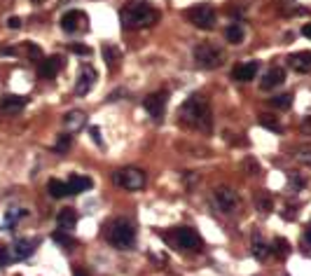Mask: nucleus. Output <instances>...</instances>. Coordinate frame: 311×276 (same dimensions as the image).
Segmentation results:
<instances>
[{"mask_svg": "<svg viewBox=\"0 0 311 276\" xmlns=\"http://www.w3.org/2000/svg\"><path fill=\"white\" fill-rule=\"evenodd\" d=\"M180 122L187 124L189 129L211 131L213 120H211V105H208L206 96H202V94L189 96L183 103V108H180Z\"/></svg>", "mask_w": 311, "mask_h": 276, "instance_id": "1", "label": "nucleus"}, {"mask_svg": "<svg viewBox=\"0 0 311 276\" xmlns=\"http://www.w3.org/2000/svg\"><path fill=\"white\" fill-rule=\"evenodd\" d=\"M157 19H159V14L147 3H127L122 7V12H120L122 28H127V31H138V28L154 26Z\"/></svg>", "mask_w": 311, "mask_h": 276, "instance_id": "2", "label": "nucleus"}, {"mask_svg": "<svg viewBox=\"0 0 311 276\" xmlns=\"http://www.w3.org/2000/svg\"><path fill=\"white\" fill-rule=\"evenodd\" d=\"M105 236H108V241L115 248H120V251H124V248H131L136 241V229L134 225L129 220H124V218H117V220H112L108 225V232H105Z\"/></svg>", "mask_w": 311, "mask_h": 276, "instance_id": "3", "label": "nucleus"}, {"mask_svg": "<svg viewBox=\"0 0 311 276\" xmlns=\"http://www.w3.org/2000/svg\"><path fill=\"white\" fill-rule=\"evenodd\" d=\"M112 180H115L117 187L136 192V190H143V187H145L147 176H145V171H140L136 166H127V169H120V171L112 173Z\"/></svg>", "mask_w": 311, "mask_h": 276, "instance_id": "4", "label": "nucleus"}, {"mask_svg": "<svg viewBox=\"0 0 311 276\" xmlns=\"http://www.w3.org/2000/svg\"><path fill=\"white\" fill-rule=\"evenodd\" d=\"M195 61L199 68H206V70H213V68H220L225 63V52L218 49L211 43H202L195 47Z\"/></svg>", "mask_w": 311, "mask_h": 276, "instance_id": "5", "label": "nucleus"}, {"mask_svg": "<svg viewBox=\"0 0 311 276\" xmlns=\"http://www.w3.org/2000/svg\"><path fill=\"white\" fill-rule=\"evenodd\" d=\"M187 21L197 28H202V31H213L215 26V10L211 5H195L189 7L187 12H185Z\"/></svg>", "mask_w": 311, "mask_h": 276, "instance_id": "6", "label": "nucleus"}, {"mask_svg": "<svg viewBox=\"0 0 311 276\" xmlns=\"http://www.w3.org/2000/svg\"><path fill=\"white\" fill-rule=\"evenodd\" d=\"M213 199L218 204V209L222 213H234L239 209V194L232 190V187H215L213 190Z\"/></svg>", "mask_w": 311, "mask_h": 276, "instance_id": "7", "label": "nucleus"}, {"mask_svg": "<svg viewBox=\"0 0 311 276\" xmlns=\"http://www.w3.org/2000/svg\"><path fill=\"white\" fill-rule=\"evenodd\" d=\"M166 101H169V92H166V89H159V92L150 94V96H147L145 101H143V105H145V110L150 112V117L159 122V120L164 117Z\"/></svg>", "mask_w": 311, "mask_h": 276, "instance_id": "8", "label": "nucleus"}, {"mask_svg": "<svg viewBox=\"0 0 311 276\" xmlns=\"http://www.w3.org/2000/svg\"><path fill=\"white\" fill-rule=\"evenodd\" d=\"M94 82H96V70L94 68H82V73H80L77 82H75V94L87 96L94 89Z\"/></svg>", "mask_w": 311, "mask_h": 276, "instance_id": "9", "label": "nucleus"}, {"mask_svg": "<svg viewBox=\"0 0 311 276\" xmlns=\"http://www.w3.org/2000/svg\"><path fill=\"white\" fill-rule=\"evenodd\" d=\"M176 241L180 248H189V251H197L199 246H202V239H199V234L195 229L189 227H180L176 229Z\"/></svg>", "mask_w": 311, "mask_h": 276, "instance_id": "10", "label": "nucleus"}, {"mask_svg": "<svg viewBox=\"0 0 311 276\" xmlns=\"http://www.w3.org/2000/svg\"><path fill=\"white\" fill-rule=\"evenodd\" d=\"M257 70H260V63H257V61L239 63V66L232 70V80H237V82H250V80H255Z\"/></svg>", "mask_w": 311, "mask_h": 276, "instance_id": "11", "label": "nucleus"}, {"mask_svg": "<svg viewBox=\"0 0 311 276\" xmlns=\"http://www.w3.org/2000/svg\"><path fill=\"white\" fill-rule=\"evenodd\" d=\"M82 24H87V14L80 12V10H70V12L63 14L61 19V28L66 33H75L82 28Z\"/></svg>", "mask_w": 311, "mask_h": 276, "instance_id": "12", "label": "nucleus"}, {"mask_svg": "<svg viewBox=\"0 0 311 276\" xmlns=\"http://www.w3.org/2000/svg\"><path fill=\"white\" fill-rule=\"evenodd\" d=\"M283 80H286V73H283V68L274 66V68H269L267 73H264L262 82H260V87H262L264 92H271L274 87H281L283 85Z\"/></svg>", "mask_w": 311, "mask_h": 276, "instance_id": "13", "label": "nucleus"}, {"mask_svg": "<svg viewBox=\"0 0 311 276\" xmlns=\"http://www.w3.org/2000/svg\"><path fill=\"white\" fill-rule=\"evenodd\" d=\"M61 68H63L61 56H49V59H45V61L40 63V77H45V80H54Z\"/></svg>", "mask_w": 311, "mask_h": 276, "instance_id": "14", "label": "nucleus"}, {"mask_svg": "<svg viewBox=\"0 0 311 276\" xmlns=\"http://www.w3.org/2000/svg\"><path fill=\"white\" fill-rule=\"evenodd\" d=\"M290 68L295 73H309L311 70V52H295L290 59H288Z\"/></svg>", "mask_w": 311, "mask_h": 276, "instance_id": "15", "label": "nucleus"}, {"mask_svg": "<svg viewBox=\"0 0 311 276\" xmlns=\"http://www.w3.org/2000/svg\"><path fill=\"white\" fill-rule=\"evenodd\" d=\"M68 187V194H82L92 187V178H87V176H70L66 183Z\"/></svg>", "mask_w": 311, "mask_h": 276, "instance_id": "16", "label": "nucleus"}, {"mask_svg": "<svg viewBox=\"0 0 311 276\" xmlns=\"http://www.w3.org/2000/svg\"><path fill=\"white\" fill-rule=\"evenodd\" d=\"M85 122H87V115H85V112H80V110H70V112H66V115H63V124H66L68 131L82 129V127H85Z\"/></svg>", "mask_w": 311, "mask_h": 276, "instance_id": "17", "label": "nucleus"}, {"mask_svg": "<svg viewBox=\"0 0 311 276\" xmlns=\"http://www.w3.org/2000/svg\"><path fill=\"white\" fill-rule=\"evenodd\" d=\"M26 105L24 96H3L0 98V112H17Z\"/></svg>", "mask_w": 311, "mask_h": 276, "instance_id": "18", "label": "nucleus"}, {"mask_svg": "<svg viewBox=\"0 0 311 276\" xmlns=\"http://www.w3.org/2000/svg\"><path fill=\"white\" fill-rule=\"evenodd\" d=\"M33 246H35V241H28V239L17 241V244H14V248H12V258H17V260L28 258V255L33 253Z\"/></svg>", "mask_w": 311, "mask_h": 276, "instance_id": "19", "label": "nucleus"}, {"mask_svg": "<svg viewBox=\"0 0 311 276\" xmlns=\"http://www.w3.org/2000/svg\"><path fill=\"white\" fill-rule=\"evenodd\" d=\"M56 220H59V227L61 229H73L77 225V213H75V209H63Z\"/></svg>", "mask_w": 311, "mask_h": 276, "instance_id": "20", "label": "nucleus"}, {"mask_svg": "<svg viewBox=\"0 0 311 276\" xmlns=\"http://www.w3.org/2000/svg\"><path fill=\"white\" fill-rule=\"evenodd\" d=\"M120 49L117 47H112V45H103V59H105V63H108V68L110 70H115L117 68V61H120Z\"/></svg>", "mask_w": 311, "mask_h": 276, "instance_id": "21", "label": "nucleus"}, {"mask_svg": "<svg viewBox=\"0 0 311 276\" xmlns=\"http://www.w3.org/2000/svg\"><path fill=\"white\" fill-rule=\"evenodd\" d=\"M271 253V248H269L267 244H264V239L257 234V236H253V255H255L257 260H264Z\"/></svg>", "mask_w": 311, "mask_h": 276, "instance_id": "22", "label": "nucleus"}, {"mask_svg": "<svg viewBox=\"0 0 311 276\" xmlns=\"http://www.w3.org/2000/svg\"><path fill=\"white\" fill-rule=\"evenodd\" d=\"M225 37H227V43H232V45H241L244 43V37H246V33H244V28L239 24H232L229 28L225 31Z\"/></svg>", "mask_w": 311, "mask_h": 276, "instance_id": "23", "label": "nucleus"}, {"mask_svg": "<svg viewBox=\"0 0 311 276\" xmlns=\"http://www.w3.org/2000/svg\"><path fill=\"white\" fill-rule=\"evenodd\" d=\"M47 192L54 199H61V196H66L68 194V187H66V183H61V180H56V178H52L47 183Z\"/></svg>", "mask_w": 311, "mask_h": 276, "instance_id": "24", "label": "nucleus"}, {"mask_svg": "<svg viewBox=\"0 0 311 276\" xmlns=\"http://www.w3.org/2000/svg\"><path fill=\"white\" fill-rule=\"evenodd\" d=\"M269 103L274 105V108H279V110H286V108L293 105V96H290V94H281V96L269 98Z\"/></svg>", "mask_w": 311, "mask_h": 276, "instance_id": "25", "label": "nucleus"}, {"mask_svg": "<svg viewBox=\"0 0 311 276\" xmlns=\"http://www.w3.org/2000/svg\"><path fill=\"white\" fill-rule=\"evenodd\" d=\"M255 204L260 206V211H264V213L274 211V202H271V196H269L267 192H260V194L255 196Z\"/></svg>", "mask_w": 311, "mask_h": 276, "instance_id": "26", "label": "nucleus"}, {"mask_svg": "<svg viewBox=\"0 0 311 276\" xmlns=\"http://www.w3.org/2000/svg\"><path fill=\"white\" fill-rule=\"evenodd\" d=\"M295 157L304 166H311V145H299L297 150H295Z\"/></svg>", "mask_w": 311, "mask_h": 276, "instance_id": "27", "label": "nucleus"}, {"mask_svg": "<svg viewBox=\"0 0 311 276\" xmlns=\"http://www.w3.org/2000/svg\"><path fill=\"white\" fill-rule=\"evenodd\" d=\"M260 124H262L264 129H269V131H276V134H281V131H283V129H281V124L276 122L274 117H269V115H262V117H260Z\"/></svg>", "mask_w": 311, "mask_h": 276, "instance_id": "28", "label": "nucleus"}, {"mask_svg": "<svg viewBox=\"0 0 311 276\" xmlns=\"http://www.w3.org/2000/svg\"><path fill=\"white\" fill-rule=\"evenodd\" d=\"M271 251H274L276 255H279V258H286L288 253H290V244H288L286 239H276V241H274V248H271Z\"/></svg>", "mask_w": 311, "mask_h": 276, "instance_id": "29", "label": "nucleus"}, {"mask_svg": "<svg viewBox=\"0 0 311 276\" xmlns=\"http://www.w3.org/2000/svg\"><path fill=\"white\" fill-rule=\"evenodd\" d=\"M54 241L56 244H61V246H66V248H75V246H77V241H75L73 236H68V234H63V232H56Z\"/></svg>", "mask_w": 311, "mask_h": 276, "instance_id": "30", "label": "nucleus"}, {"mask_svg": "<svg viewBox=\"0 0 311 276\" xmlns=\"http://www.w3.org/2000/svg\"><path fill=\"white\" fill-rule=\"evenodd\" d=\"M244 171L248 173V176H257V173H260V164H257L253 157H246L244 160Z\"/></svg>", "mask_w": 311, "mask_h": 276, "instance_id": "31", "label": "nucleus"}, {"mask_svg": "<svg viewBox=\"0 0 311 276\" xmlns=\"http://www.w3.org/2000/svg\"><path fill=\"white\" fill-rule=\"evenodd\" d=\"M70 143H73V138H70L68 134H63V136H59V141H56L54 150H56V152H66L68 147H70Z\"/></svg>", "mask_w": 311, "mask_h": 276, "instance_id": "32", "label": "nucleus"}, {"mask_svg": "<svg viewBox=\"0 0 311 276\" xmlns=\"http://www.w3.org/2000/svg\"><path fill=\"white\" fill-rule=\"evenodd\" d=\"M70 52H73V54L87 56V54H89V47H87V45H70Z\"/></svg>", "mask_w": 311, "mask_h": 276, "instance_id": "33", "label": "nucleus"}, {"mask_svg": "<svg viewBox=\"0 0 311 276\" xmlns=\"http://www.w3.org/2000/svg\"><path fill=\"white\" fill-rule=\"evenodd\" d=\"M7 262H10V253H7L5 246H0V269L7 267Z\"/></svg>", "mask_w": 311, "mask_h": 276, "instance_id": "34", "label": "nucleus"}, {"mask_svg": "<svg viewBox=\"0 0 311 276\" xmlns=\"http://www.w3.org/2000/svg\"><path fill=\"white\" fill-rule=\"evenodd\" d=\"M24 215H26V211H24V209H19L17 213H7V222H12V225H14V222H17L19 218H24Z\"/></svg>", "mask_w": 311, "mask_h": 276, "instance_id": "35", "label": "nucleus"}, {"mask_svg": "<svg viewBox=\"0 0 311 276\" xmlns=\"http://www.w3.org/2000/svg\"><path fill=\"white\" fill-rule=\"evenodd\" d=\"M28 54H31L33 59H43V52H40L37 45H28Z\"/></svg>", "mask_w": 311, "mask_h": 276, "instance_id": "36", "label": "nucleus"}, {"mask_svg": "<svg viewBox=\"0 0 311 276\" xmlns=\"http://www.w3.org/2000/svg\"><path fill=\"white\" fill-rule=\"evenodd\" d=\"M7 26H10V28H19V26H21V19H19V17H10V19H7Z\"/></svg>", "mask_w": 311, "mask_h": 276, "instance_id": "37", "label": "nucleus"}, {"mask_svg": "<svg viewBox=\"0 0 311 276\" xmlns=\"http://www.w3.org/2000/svg\"><path fill=\"white\" fill-rule=\"evenodd\" d=\"M92 136H94V141H96V145H103V143H101V136H98L96 127H92Z\"/></svg>", "mask_w": 311, "mask_h": 276, "instance_id": "38", "label": "nucleus"}, {"mask_svg": "<svg viewBox=\"0 0 311 276\" xmlns=\"http://www.w3.org/2000/svg\"><path fill=\"white\" fill-rule=\"evenodd\" d=\"M302 35H304V37H309V40H311V24H306L304 28H302Z\"/></svg>", "mask_w": 311, "mask_h": 276, "instance_id": "39", "label": "nucleus"}, {"mask_svg": "<svg viewBox=\"0 0 311 276\" xmlns=\"http://www.w3.org/2000/svg\"><path fill=\"white\" fill-rule=\"evenodd\" d=\"M304 241L306 244H311V222L306 225V232H304Z\"/></svg>", "mask_w": 311, "mask_h": 276, "instance_id": "40", "label": "nucleus"}, {"mask_svg": "<svg viewBox=\"0 0 311 276\" xmlns=\"http://www.w3.org/2000/svg\"><path fill=\"white\" fill-rule=\"evenodd\" d=\"M0 54H14L12 47H0Z\"/></svg>", "mask_w": 311, "mask_h": 276, "instance_id": "41", "label": "nucleus"}, {"mask_svg": "<svg viewBox=\"0 0 311 276\" xmlns=\"http://www.w3.org/2000/svg\"><path fill=\"white\" fill-rule=\"evenodd\" d=\"M75 276H89V274H87L85 269H80V267H77V269H75Z\"/></svg>", "mask_w": 311, "mask_h": 276, "instance_id": "42", "label": "nucleus"}, {"mask_svg": "<svg viewBox=\"0 0 311 276\" xmlns=\"http://www.w3.org/2000/svg\"><path fill=\"white\" fill-rule=\"evenodd\" d=\"M33 3H43V0H33Z\"/></svg>", "mask_w": 311, "mask_h": 276, "instance_id": "43", "label": "nucleus"}]
</instances>
